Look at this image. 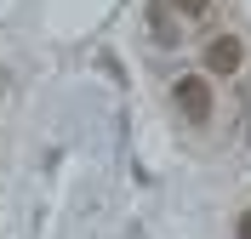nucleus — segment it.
Returning a JSON list of instances; mask_svg holds the SVG:
<instances>
[{
	"label": "nucleus",
	"mask_w": 251,
	"mask_h": 239,
	"mask_svg": "<svg viewBox=\"0 0 251 239\" xmlns=\"http://www.w3.org/2000/svg\"><path fill=\"white\" fill-rule=\"evenodd\" d=\"M246 143H251V131H246Z\"/></svg>",
	"instance_id": "6"
},
{
	"label": "nucleus",
	"mask_w": 251,
	"mask_h": 239,
	"mask_svg": "<svg viewBox=\"0 0 251 239\" xmlns=\"http://www.w3.org/2000/svg\"><path fill=\"white\" fill-rule=\"evenodd\" d=\"M172 103L194 120V126H205V120H211V86H205L200 74H183V80H177V86H172Z\"/></svg>",
	"instance_id": "1"
},
{
	"label": "nucleus",
	"mask_w": 251,
	"mask_h": 239,
	"mask_svg": "<svg viewBox=\"0 0 251 239\" xmlns=\"http://www.w3.org/2000/svg\"><path fill=\"white\" fill-rule=\"evenodd\" d=\"M240 63H246V46H240L234 34H217V40L205 46V68H211V74H234Z\"/></svg>",
	"instance_id": "2"
},
{
	"label": "nucleus",
	"mask_w": 251,
	"mask_h": 239,
	"mask_svg": "<svg viewBox=\"0 0 251 239\" xmlns=\"http://www.w3.org/2000/svg\"><path fill=\"white\" fill-rule=\"evenodd\" d=\"M149 23H154V40H160V46H177V23L160 12V6H149Z\"/></svg>",
	"instance_id": "3"
},
{
	"label": "nucleus",
	"mask_w": 251,
	"mask_h": 239,
	"mask_svg": "<svg viewBox=\"0 0 251 239\" xmlns=\"http://www.w3.org/2000/svg\"><path fill=\"white\" fill-rule=\"evenodd\" d=\"M172 6H177L183 17H205V6H211V0H172Z\"/></svg>",
	"instance_id": "4"
},
{
	"label": "nucleus",
	"mask_w": 251,
	"mask_h": 239,
	"mask_svg": "<svg viewBox=\"0 0 251 239\" xmlns=\"http://www.w3.org/2000/svg\"><path fill=\"white\" fill-rule=\"evenodd\" d=\"M240 239H251V211H246V217H240Z\"/></svg>",
	"instance_id": "5"
}]
</instances>
